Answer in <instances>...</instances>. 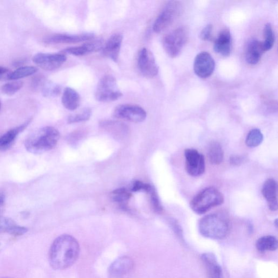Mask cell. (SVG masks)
I'll return each instance as SVG.
<instances>
[{"instance_id": "6da1fadb", "label": "cell", "mask_w": 278, "mask_h": 278, "mask_svg": "<svg viewBox=\"0 0 278 278\" xmlns=\"http://www.w3.org/2000/svg\"><path fill=\"white\" fill-rule=\"evenodd\" d=\"M80 253L77 240L70 235H62L51 245L49 254L50 265L55 270H64L77 262Z\"/></svg>"}, {"instance_id": "7a4b0ae2", "label": "cell", "mask_w": 278, "mask_h": 278, "mask_svg": "<svg viewBox=\"0 0 278 278\" xmlns=\"http://www.w3.org/2000/svg\"><path fill=\"white\" fill-rule=\"evenodd\" d=\"M59 137L60 134L57 129L47 126L30 135L26 139L25 146L26 150L31 153L42 154L54 149Z\"/></svg>"}, {"instance_id": "3957f363", "label": "cell", "mask_w": 278, "mask_h": 278, "mask_svg": "<svg viewBox=\"0 0 278 278\" xmlns=\"http://www.w3.org/2000/svg\"><path fill=\"white\" fill-rule=\"evenodd\" d=\"M199 230L205 238L221 240L227 236L229 224L223 216L213 214L205 216L200 220Z\"/></svg>"}, {"instance_id": "277c9868", "label": "cell", "mask_w": 278, "mask_h": 278, "mask_svg": "<svg viewBox=\"0 0 278 278\" xmlns=\"http://www.w3.org/2000/svg\"><path fill=\"white\" fill-rule=\"evenodd\" d=\"M224 201V196L220 191L213 187L207 188L193 198L190 207L195 213L202 215L212 208L221 205Z\"/></svg>"}, {"instance_id": "5b68a950", "label": "cell", "mask_w": 278, "mask_h": 278, "mask_svg": "<svg viewBox=\"0 0 278 278\" xmlns=\"http://www.w3.org/2000/svg\"><path fill=\"white\" fill-rule=\"evenodd\" d=\"M123 97L115 78L108 75L101 78L98 83L95 98L101 102H110L118 100Z\"/></svg>"}, {"instance_id": "8992f818", "label": "cell", "mask_w": 278, "mask_h": 278, "mask_svg": "<svg viewBox=\"0 0 278 278\" xmlns=\"http://www.w3.org/2000/svg\"><path fill=\"white\" fill-rule=\"evenodd\" d=\"M188 38V31L184 27H180L172 31L163 39V43L165 51L170 57H177L186 45Z\"/></svg>"}, {"instance_id": "52a82bcc", "label": "cell", "mask_w": 278, "mask_h": 278, "mask_svg": "<svg viewBox=\"0 0 278 278\" xmlns=\"http://www.w3.org/2000/svg\"><path fill=\"white\" fill-rule=\"evenodd\" d=\"M182 6L178 2H170L163 9L155 19L153 30L156 33H160L167 30L179 16Z\"/></svg>"}, {"instance_id": "ba28073f", "label": "cell", "mask_w": 278, "mask_h": 278, "mask_svg": "<svg viewBox=\"0 0 278 278\" xmlns=\"http://www.w3.org/2000/svg\"><path fill=\"white\" fill-rule=\"evenodd\" d=\"M114 116L118 119L138 123L146 119L147 113L141 106L135 104H124L115 108Z\"/></svg>"}, {"instance_id": "9c48e42d", "label": "cell", "mask_w": 278, "mask_h": 278, "mask_svg": "<svg viewBox=\"0 0 278 278\" xmlns=\"http://www.w3.org/2000/svg\"><path fill=\"white\" fill-rule=\"evenodd\" d=\"M137 62L138 71L145 77L151 78L158 75V66L153 54L147 49L144 48L139 51Z\"/></svg>"}, {"instance_id": "30bf717a", "label": "cell", "mask_w": 278, "mask_h": 278, "mask_svg": "<svg viewBox=\"0 0 278 278\" xmlns=\"http://www.w3.org/2000/svg\"><path fill=\"white\" fill-rule=\"evenodd\" d=\"M186 171L191 176L203 175L205 170V159L203 154L195 149H187L184 152Z\"/></svg>"}, {"instance_id": "8fae6325", "label": "cell", "mask_w": 278, "mask_h": 278, "mask_svg": "<svg viewBox=\"0 0 278 278\" xmlns=\"http://www.w3.org/2000/svg\"><path fill=\"white\" fill-rule=\"evenodd\" d=\"M65 54L39 53L34 55L33 62L47 71H53L62 66L66 61Z\"/></svg>"}, {"instance_id": "7c38bea8", "label": "cell", "mask_w": 278, "mask_h": 278, "mask_svg": "<svg viewBox=\"0 0 278 278\" xmlns=\"http://www.w3.org/2000/svg\"><path fill=\"white\" fill-rule=\"evenodd\" d=\"M215 68V62L212 55L207 52L198 54L194 61V71L199 77L207 78L211 77Z\"/></svg>"}, {"instance_id": "4fadbf2b", "label": "cell", "mask_w": 278, "mask_h": 278, "mask_svg": "<svg viewBox=\"0 0 278 278\" xmlns=\"http://www.w3.org/2000/svg\"><path fill=\"white\" fill-rule=\"evenodd\" d=\"M134 266L133 260L124 256L117 259L108 268L109 278H126L131 272Z\"/></svg>"}, {"instance_id": "5bb4252c", "label": "cell", "mask_w": 278, "mask_h": 278, "mask_svg": "<svg viewBox=\"0 0 278 278\" xmlns=\"http://www.w3.org/2000/svg\"><path fill=\"white\" fill-rule=\"evenodd\" d=\"M94 38L92 33L81 34H57L52 35L45 39L48 44L59 43H74L91 40Z\"/></svg>"}, {"instance_id": "9a60e30c", "label": "cell", "mask_w": 278, "mask_h": 278, "mask_svg": "<svg viewBox=\"0 0 278 278\" xmlns=\"http://www.w3.org/2000/svg\"><path fill=\"white\" fill-rule=\"evenodd\" d=\"M123 41V35L120 33L112 34L103 45L101 50L103 56L118 62Z\"/></svg>"}, {"instance_id": "2e32d148", "label": "cell", "mask_w": 278, "mask_h": 278, "mask_svg": "<svg viewBox=\"0 0 278 278\" xmlns=\"http://www.w3.org/2000/svg\"><path fill=\"white\" fill-rule=\"evenodd\" d=\"M103 45V42L102 40H91L89 42L84 43L81 46L64 49L62 51V54L75 56H83L101 50Z\"/></svg>"}, {"instance_id": "e0dca14e", "label": "cell", "mask_w": 278, "mask_h": 278, "mask_svg": "<svg viewBox=\"0 0 278 278\" xmlns=\"http://www.w3.org/2000/svg\"><path fill=\"white\" fill-rule=\"evenodd\" d=\"M262 41L256 39L249 40L245 49V59L250 65L257 64L265 53Z\"/></svg>"}, {"instance_id": "ac0fdd59", "label": "cell", "mask_w": 278, "mask_h": 278, "mask_svg": "<svg viewBox=\"0 0 278 278\" xmlns=\"http://www.w3.org/2000/svg\"><path fill=\"white\" fill-rule=\"evenodd\" d=\"M262 194L266 199L268 206L271 211L277 210V184L272 178L265 181L262 188Z\"/></svg>"}, {"instance_id": "d6986e66", "label": "cell", "mask_w": 278, "mask_h": 278, "mask_svg": "<svg viewBox=\"0 0 278 278\" xmlns=\"http://www.w3.org/2000/svg\"><path fill=\"white\" fill-rule=\"evenodd\" d=\"M231 38L230 31L228 29L222 30L217 38L214 43V50L216 53L223 57L230 55Z\"/></svg>"}, {"instance_id": "ffe728a7", "label": "cell", "mask_w": 278, "mask_h": 278, "mask_svg": "<svg viewBox=\"0 0 278 278\" xmlns=\"http://www.w3.org/2000/svg\"><path fill=\"white\" fill-rule=\"evenodd\" d=\"M201 259L210 278H224L222 269L214 254L204 253L201 256Z\"/></svg>"}, {"instance_id": "44dd1931", "label": "cell", "mask_w": 278, "mask_h": 278, "mask_svg": "<svg viewBox=\"0 0 278 278\" xmlns=\"http://www.w3.org/2000/svg\"><path fill=\"white\" fill-rule=\"evenodd\" d=\"M31 121V119L25 122L21 126L12 129L0 136V150L6 151L10 149L15 141L16 136L29 126Z\"/></svg>"}, {"instance_id": "7402d4cb", "label": "cell", "mask_w": 278, "mask_h": 278, "mask_svg": "<svg viewBox=\"0 0 278 278\" xmlns=\"http://www.w3.org/2000/svg\"><path fill=\"white\" fill-rule=\"evenodd\" d=\"M81 98L79 94L75 89L66 87L62 98L63 106L67 110L74 111L80 107Z\"/></svg>"}, {"instance_id": "603a6c76", "label": "cell", "mask_w": 278, "mask_h": 278, "mask_svg": "<svg viewBox=\"0 0 278 278\" xmlns=\"http://www.w3.org/2000/svg\"><path fill=\"white\" fill-rule=\"evenodd\" d=\"M101 128L115 135H125L128 132V128L121 122L112 120H103L100 124Z\"/></svg>"}, {"instance_id": "cb8c5ba5", "label": "cell", "mask_w": 278, "mask_h": 278, "mask_svg": "<svg viewBox=\"0 0 278 278\" xmlns=\"http://www.w3.org/2000/svg\"><path fill=\"white\" fill-rule=\"evenodd\" d=\"M208 160L213 165H219L223 160L224 152L221 145L217 142L212 143L207 152Z\"/></svg>"}, {"instance_id": "d4e9b609", "label": "cell", "mask_w": 278, "mask_h": 278, "mask_svg": "<svg viewBox=\"0 0 278 278\" xmlns=\"http://www.w3.org/2000/svg\"><path fill=\"white\" fill-rule=\"evenodd\" d=\"M277 239L271 236L261 238L256 242V247L261 252L274 251L277 249Z\"/></svg>"}, {"instance_id": "484cf974", "label": "cell", "mask_w": 278, "mask_h": 278, "mask_svg": "<svg viewBox=\"0 0 278 278\" xmlns=\"http://www.w3.org/2000/svg\"><path fill=\"white\" fill-rule=\"evenodd\" d=\"M38 71V68L35 66H22L15 70V71L8 74V80L16 81L21 78L32 76Z\"/></svg>"}, {"instance_id": "4316f807", "label": "cell", "mask_w": 278, "mask_h": 278, "mask_svg": "<svg viewBox=\"0 0 278 278\" xmlns=\"http://www.w3.org/2000/svg\"><path fill=\"white\" fill-rule=\"evenodd\" d=\"M132 197V194L125 188H120L113 191L111 197L113 201L119 203L122 207H125L126 204Z\"/></svg>"}, {"instance_id": "83f0119b", "label": "cell", "mask_w": 278, "mask_h": 278, "mask_svg": "<svg viewBox=\"0 0 278 278\" xmlns=\"http://www.w3.org/2000/svg\"><path fill=\"white\" fill-rule=\"evenodd\" d=\"M264 135L258 129L250 130L246 139V145L251 148L257 147L263 143Z\"/></svg>"}, {"instance_id": "f1b7e54d", "label": "cell", "mask_w": 278, "mask_h": 278, "mask_svg": "<svg viewBox=\"0 0 278 278\" xmlns=\"http://www.w3.org/2000/svg\"><path fill=\"white\" fill-rule=\"evenodd\" d=\"M264 38L263 46L265 52H266L273 48L275 41L274 33L271 24L268 23L265 26Z\"/></svg>"}, {"instance_id": "f546056e", "label": "cell", "mask_w": 278, "mask_h": 278, "mask_svg": "<svg viewBox=\"0 0 278 278\" xmlns=\"http://www.w3.org/2000/svg\"><path fill=\"white\" fill-rule=\"evenodd\" d=\"M91 114L92 111L91 109L85 108L81 112L70 116L67 119V123L72 124L88 121L90 119Z\"/></svg>"}, {"instance_id": "4dcf8cb0", "label": "cell", "mask_w": 278, "mask_h": 278, "mask_svg": "<svg viewBox=\"0 0 278 278\" xmlns=\"http://www.w3.org/2000/svg\"><path fill=\"white\" fill-rule=\"evenodd\" d=\"M21 81H15L4 84L2 88V92L8 96H12L19 91L23 86Z\"/></svg>"}, {"instance_id": "1f68e13d", "label": "cell", "mask_w": 278, "mask_h": 278, "mask_svg": "<svg viewBox=\"0 0 278 278\" xmlns=\"http://www.w3.org/2000/svg\"><path fill=\"white\" fill-rule=\"evenodd\" d=\"M147 193L150 195L151 203L154 212L157 213H161L163 212V208L155 188L152 187Z\"/></svg>"}, {"instance_id": "d6a6232c", "label": "cell", "mask_w": 278, "mask_h": 278, "mask_svg": "<svg viewBox=\"0 0 278 278\" xmlns=\"http://www.w3.org/2000/svg\"><path fill=\"white\" fill-rule=\"evenodd\" d=\"M17 224L8 217L0 216V233H9Z\"/></svg>"}, {"instance_id": "836d02e7", "label": "cell", "mask_w": 278, "mask_h": 278, "mask_svg": "<svg viewBox=\"0 0 278 278\" xmlns=\"http://www.w3.org/2000/svg\"><path fill=\"white\" fill-rule=\"evenodd\" d=\"M61 92V88L58 85L50 84L47 86L44 90V93L48 97H57Z\"/></svg>"}, {"instance_id": "e575fe53", "label": "cell", "mask_w": 278, "mask_h": 278, "mask_svg": "<svg viewBox=\"0 0 278 278\" xmlns=\"http://www.w3.org/2000/svg\"><path fill=\"white\" fill-rule=\"evenodd\" d=\"M212 31L213 25L212 24H208L202 30L200 34V38L203 41H211L212 40Z\"/></svg>"}, {"instance_id": "d590c367", "label": "cell", "mask_w": 278, "mask_h": 278, "mask_svg": "<svg viewBox=\"0 0 278 278\" xmlns=\"http://www.w3.org/2000/svg\"><path fill=\"white\" fill-rule=\"evenodd\" d=\"M152 187L153 186L151 184L144 183V182L141 181L136 180L134 182L132 186V190L133 191V192L144 190L147 193L151 190Z\"/></svg>"}, {"instance_id": "8d00e7d4", "label": "cell", "mask_w": 278, "mask_h": 278, "mask_svg": "<svg viewBox=\"0 0 278 278\" xmlns=\"http://www.w3.org/2000/svg\"><path fill=\"white\" fill-rule=\"evenodd\" d=\"M247 159V157L243 155H232L229 159L230 164L233 166H239V165L245 163Z\"/></svg>"}, {"instance_id": "74e56055", "label": "cell", "mask_w": 278, "mask_h": 278, "mask_svg": "<svg viewBox=\"0 0 278 278\" xmlns=\"http://www.w3.org/2000/svg\"><path fill=\"white\" fill-rule=\"evenodd\" d=\"M28 231L27 228L16 224L9 234L14 236H21Z\"/></svg>"}, {"instance_id": "f35d334b", "label": "cell", "mask_w": 278, "mask_h": 278, "mask_svg": "<svg viewBox=\"0 0 278 278\" xmlns=\"http://www.w3.org/2000/svg\"><path fill=\"white\" fill-rule=\"evenodd\" d=\"M5 202V196L3 193H0V216H3L4 212Z\"/></svg>"}, {"instance_id": "ab89813d", "label": "cell", "mask_w": 278, "mask_h": 278, "mask_svg": "<svg viewBox=\"0 0 278 278\" xmlns=\"http://www.w3.org/2000/svg\"><path fill=\"white\" fill-rule=\"evenodd\" d=\"M8 70L4 67L0 66V75L7 73Z\"/></svg>"}, {"instance_id": "60d3db41", "label": "cell", "mask_w": 278, "mask_h": 278, "mask_svg": "<svg viewBox=\"0 0 278 278\" xmlns=\"http://www.w3.org/2000/svg\"><path fill=\"white\" fill-rule=\"evenodd\" d=\"M0 109H1V103H0Z\"/></svg>"}, {"instance_id": "b9f144b4", "label": "cell", "mask_w": 278, "mask_h": 278, "mask_svg": "<svg viewBox=\"0 0 278 278\" xmlns=\"http://www.w3.org/2000/svg\"><path fill=\"white\" fill-rule=\"evenodd\" d=\"M3 278H11V277H3Z\"/></svg>"}]
</instances>
